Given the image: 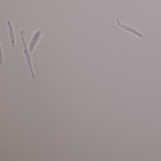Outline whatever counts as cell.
I'll return each mask as SVG.
<instances>
[{
    "label": "cell",
    "mask_w": 161,
    "mask_h": 161,
    "mask_svg": "<svg viewBox=\"0 0 161 161\" xmlns=\"http://www.w3.org/2000/svg\"><path fill=\"white\" fill-rule=\"evenodd\" d=\"M20 37H21V41H22V44H23V47H24V53H25L26 58V60H27V62H28V66H29L32 78H33V79H35L36 78V76H35V74L34 73V72L33 71V67H32V62H31V58H30L29 52V50L28 48L27 47V45L26 41H25V39L24 31H22L20 33Z\"/></svg>",
    "instance_id": "obj_1"
},
{
    "label": "cell",
    "mask_w": 161,
    "mask_h": 161,
    "mask_svg": "<svg viewBox=\"0 0 161 161\" xmlns=\"http://www.w3.org/2000/svg\"><path fill=\"white\" fill-rule=\"evenodd\" d=\"M116 22H117V26L118 27H120V28L122 29H123L126 30L130 33H131V34L137 36V37H139V38H143V35L140 33H139V32H138L137 30L132 28L131 27L127 26V25H125L123 24H121L120 22H119V20L118 19H116Z\"/></svg>",
    "instance_id": "obj_2"
},
{
    "label": "cell",
    "mask_w": 161,
    "mask_h": 161,
    "mask_svg": "<svg viewBox=\"0 0 161 161\" xmlns=\"http://www.w3.org/2000/svg\"><path fill=\"white\" fill-rule=\"evenodd\" d=\"M41 34H42V32L40 30H38L33 36V37L30 41L29 48V52L30 53H32L34 50L37 42H38V41L40 38Z\"/></svg>",
    "instance_id": "obj_3"
},
{
    "label": "cell",
    "mask_w": 161,
    "mask_h": 161,
    "mask_svg": "<svg viewBox=\"0 0 161 161\" xmlns=\"http://www.w3.org/2000/svg\"><path fill=\"white\" fill-rule=\"evenodd\" d=\"M7 25H8V27L9 32H10L12 46V48H14L15 47V38L14 34L13 29L12 28V24L10 20L7 21Z\"/></svg>",
    "instance_id": "obj_4"
},
{
    "label": "cell",
    "mask_w": 161,
    "mask_h": 161,
    "mask_svg": "<svg viewBox=\"0 0 161 161\" xmlns=\"http://www.w3.org/2000/svg\"><path fill=\"white\" fill-rule=\"evenodd\" d=\"M0 55H1L0 63H1V64H2V51H1V50H0Z\"/></svg>",
    "instance_id": "obj_5"
}]
</instances>
